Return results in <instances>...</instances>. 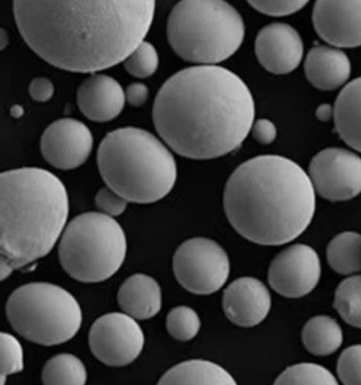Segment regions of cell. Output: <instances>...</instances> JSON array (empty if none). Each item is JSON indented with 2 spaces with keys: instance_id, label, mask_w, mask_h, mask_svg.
I'll return each mask as SVG.
<instances>
[{
  "instance_id": "6da1fadb",
  "label": "cell",
  "mask_w": 361,
  "mask_h": 385,
  "mask_svg": "<svg viewBox=\"0 0 361 385\" xmlns=\"http://www.w3.org/2000/svg\"><path fill=\"white\" fill-rule=\"evenodd\" d=\"M154 1H14L26 44L49 64L93 72L124 61L152 25Z\"/></svg>"
},
{
  "instance_id": "7a4b0ae2",
  "label": "cell",
  "mask_w": 361,
  "mask_h": 385,
  "mask_svg": "<svg viewBox=\"0 0 361 385\" xmlns=\"http://www.w3.org/2000/svg\"><path fill=\"white\" fill-rule=\"evenodd\" d=\"M255 103L236 74L216 65L182 69L160 87L152 108L157 132L176 153L207 160L238 148L250 132Z\"/></svg>"
},
{
  "instance_id": "3957f363",
  "label": "cell",
  "mask_w": 361,
  "mask_h": 385,
  "mask_svg": "<svg viewBox=\"0 0 361 385\" xmlns=\"http://www.w3.org/2000/svg\"><path fill=\"white\" fill-rule=\"evenodd\" d=\"M224 208L233 229L257 244L288 243L310 225L316 193L298 163L279 155H261L240 164L229 177Z\"/></svg>"
},
{
  "instance_id": "277c9868",
  "label": "cell",
  "mask_w": 361,
  "mask_h": 385,
  "mask_svg": "<svg viewBox=\"0 0 361 385\" xmlns=\"http://www.w3.org/2000/svg\"><path fill=\"white\" fill-rule=\"evenodd\" d=\"M0 191L3 281L52 250L67 225L69 201L62 181L36 167L1 172Z\"/></svg>"
},
{
  "instance_id": "5b68a950",
  "label": "cell",
  "mask_w": 361,
  "mask_h": 385,
  "mask_svg": "<svg viewBox=\"0 0 361 385\" xmlns=\"http://www.w3.org/2000/svg\"><path fill=\"white\" fill-rule=\"evenodd\" d=\"M97 166L106 185L128 202L151 203L173 188L177 166L169 149L151 132L125 127L101 141Z\"/></svg>"
},
{
  "instance_id": "8992f818",
  "label": "cell",
  "mask_w": 361,
  "mask_h": 385,
  "mask_svg": "<svg viewBox=\"0 0 361 385\" xmlns=\"http://www.w3.org/2000/svg\"><path fill=\"white\" fill-rule=\"evenodd\" d=\"M166 34L182 59L214 65L239 49L245 25L238 11L224 1H180L169 15Z\"/></svg>"
},
{
  "instance_id": "52a82bcc",
  "label": "cell",
  "mask_w": 361,
  "mask_h": 385,
  "mask_svg": "<svg viewBox=\"0 0 361 385\" xmlns=\"http://www.w3.org/2000/svg\"><path fill=\"white\" fill-rule=\"evenodd\" d=\"M127 240L121 225L99 211L78 215L66 226L58 254L65 272L83 283L103 282L122 266Z\"/></svg>"
},
{
  "instance_id": "ba28073f",
  "label": "cell",
  "mask_w": 361,
  "mask_h": 385,
  "mask_svg": "<svg viewBox=\"0 0 361 385\" xmlns=\"http://www.w3.org/2000/svg\"><path fill=\"white\" fill-rule=\"evenodd\" d=\"M6 313L19 335L45 346L71 340L82 321L75 298L63 287L49 282H31L18 287L7 300Z\"/></svg>"
},
{
  "instance_id": "9c48e42d",
  "label": "cell",
  "mask_w": 361,
  "mask_h": 385,
  "mask_svg": "<svg viewBox=\"0 0 361 385\" xmlns=\"http://www.w3.org/2000/svg\"><path fill=\"white\" fill-rule=\"evenodd\" d=\"M178 282L188 291L209 295L219 290L230 273L227 253L215 241L194 237L183 242L173 257Z\"/></svg>"
},
{
  "instance_id": "30bf717a",
  "label": "cell",
  "mask_w": 361,
  "mask_h": 385,
  "mask_svg": "<svg viewBox=\"0 0 361 385\" xmlns=\"http://www.w3.org/2000/svg\"><path fill=\"white\" fill-rule=\"evenodd\" d=\"M88 343L92 353L101 362L122 367L140 355L145 336L135 318L125 313L113 312L100 316L93 322Z\"/></svg>"
},
{
  "instance_id": "8fae6325",
  "label": "cell",
  "mask_w": 361,
  "mask_h": 385,
  "mask_svg": "<svg viewBox=\"0 0 361 385\" xmlns=\"http://www.w3.org/2000/svg\"><path fill=\"white\" fill-rule=\"evenodd\" d=\"M307 174L315 193L329 201H348L361 193V158L349 150L320 151L312 158Z\"/></svg>"
},
{
  "instance_id": "7c38bea8",
  "label": "cell",
  "mask_w": 361,
  "mask_h": 385,
  "mask_svg": "<svg viewBox=\"0 0 361 385\" xmlns=\"http://www.w3.org/2000/svg\"><path fill=\"white\" fill-rule=\"evenodd\" d=\"M322 273L316 251L304 244L291 245L272 260L268 270L269 286L282 296L297 298L310 293Z\"/></svg>"
},
{
  "instance_id": "4fadbf2b",
  "label": "cell",
  "mask_w": 361,
  "mask_h": 385,
  "mask_svg": "<svg viewBox=\"0 0 361 385\" xmlns=\"http://www.w3.org/2000/svg\"><path fill=\"white\" fill-rule=\"evenodd\" d=\"M93 147L90 129L73 118H61L51 123L40 139L44 159L51 166L69 170L82 165L89 158Z\"/></svg>"
},
{
  "instance_id": "5bb4252c",
  "label": "cell",
  "mask_w": 361,
  "mask_h": 385,
  "mask_svg": "<svg viewBox=\"0 0 361 385\" xmlns=\"http://www.w3.org/2000/svg\"><path fill=\"white\" fill-rule=\"evenodd\" d=\"M312 18L316 32L328 44L361 46V1H317Z\"/></svg>"
},
{
  "instance_id": "9a60e30c",
  "label": "cell",
  "mask_w": 361,
  "mask_h": 385,
  "mask_svg": "<svg viewBox=\"0 0 361 385\" xmlns=\"http://www.w3.org/2000/svg\"><path fill=\"white\" fill-rule=\"evenodd\" d=\"M303 43L295 29L287 23H273L257 33L255 52L261 65L275 75L293 71L303 56Z\"/></svg>"
},
{
  "instance_id": "2e32d148",
  "label": "cell",
  "mask_w": 361,
  "mask_h": 385,
  "mask_svg": "<svg viewBox=\"0 0 361 385\" xmlns=\"http://www.w3.org/2000/svg\"><path fill=\"white\" fill-rule=\"evenodd\" d=\"M222 305L226 317L234 324L252 327L269 313L271 298L263 282L252 277L233 281L224 291Z\"/></svg>"
},
{
  "instance_id": "e0dca14e",
  "label": "cell",
  "mask_w": 361,
  "mask_h": 385,
  "mask_svg": "<svg viewBox=\"0 0 361 385\" xmlns=\"http://www.w3.org/2000/svg\"><path fill=\"white\" fill-rule=\"evenodd\" d=\"M126 96L121 84L105 75L86 78L77 91L80 111L89 120L104 122L116 118L123 111Z\"/></svg>"
},
{
  "instance_id": "ac0fdd59",
  "label": "cell",
  "mask_w": 361,
  "mask_h": 385,
  "mask_svg": "<svg viewBox=\"0 0 361 385\" xmlns=\"http://www.w3.org/2000/svg\"><path fill=\"white\" fill-rule=\"evenodd\" d=\"M304 71L306 78L315 88L331 91L348 80L351 65L343 51L319 45L312 47L307 53Z\"/></svg>"
},
{
  "instance_id": "d6986e66",
  "label": "cell",
  "mask_w": 361,
  "mask_h": 385,
  "mask_svg": "<svg viewBox=\"0 0 361 385\" xmlns=\"http://www.w3.org/2000/svg\"><path fill=\"white\" fill-rule=\"evenodd\" d=\"M117 301L123 313L135 320H147L155 316L161 308V289L151 276L136 273L121 284Z\"/></svg>"
},
{
  "instance_id": "ffe728a7",
  "label": "cell",
  "mask_w": 361,
  "mask_h": 385,
  "mask_svg": "<svg viewBox=\"0 0 361 385\" xmlns=\"http://www.w3.org/2000/svg\"><path fill=\"white\" fill-rule=\"evenodd\" d=\"M337 133L351 148L361 152V77L348 83L334 106Z\"/></svg>"
},
{
  "instance_id": "44dd1931",
  "label": "cell",
  "mask_w": 361,
  "mask_h": 385,
  "mask_svg": "<svg viewBox=\"0 0 361 385\" xmlns=\"http://www.w3.org/2000/svg\"><path fill=\"white\" fill-rule=\"evenodd\" d=\"M157 384L235 385L237 383L221 366L209 360L193 359L170 368Z\"/></svg>"
},
{
  "instance_id": "7402d4cb",
  "label": "cell",
  "mask_w": 361,
  "mask_h": 385,
  "mask_svg": "<svg viewBox=\"0 0 361 385\" xmlns=\"http://www.w3.org/2000/svg\"><path fill=\"white\" fill-rule=\"evenodd\" d=\"M343 331L337 321L328 315H317L310 319L302 330L305 348L317 356L336 352L343 342Z\"/></svg>"
},
{
  "instance_id": "603a6c76",
  "label": "cell",
  "mask_w": 361,
  "mask_h": 385,
  "mask_svg": "<svg viewBox=\"0 0 361 385\" xmlns=\"http://www.w3.org/2000/svg\"><path fill=\"white\" fill-rule=\"evenodd\" d=\"M326 259L332 270L340 274L361 272V234L345 231L336 235L328 244Z\"/></svg>"
},
{
  "instance_id": "cb8c5ba5",
  "label": "cell",
  "mask_w": 361,
  "mask_h": 385,
  "mask_svg": "<svg viewBox=\"0 0 361 385\" xmlns=\"http://www.w3.org/2000/svg\"><path fill=\"white\" fill-rule=\"evenodd\" d=\"M44 384H85L87 374L85 365L71 353L57 354L44 364L41 376Z\"/></svg>"
},
{
  "instance_id": "d4e9b609",
  "label": "cell",
  "mask_w": 361,
  "mask_h": 385,
  "mask_svg": "<svg viewBox=\"0 0 361 385\" xmlns=\"http://www.w3.org/2000/svg\"><path fill=\"white\" fill-rule=\"evenodd\" d=\"M334 307L347 324L361 328V274L348 277L339 284Z\"/></svg>"
},
{
  "instance_id": "484cf974",
  "label": "cell",
  "mask_w": 361,
  "mask_h": 385,
  "mask_svg": "<svg viewBox=\"0 0 361 385\" xmlns=\"http://www.w3.org/2000/svg\"><path fill=\"white\" fill-rule=\"evenodd\" d=\"M274 384H338L333 374L324 367L312 362H300L287 367Z\"/></svg>"
},
{
  "instance_id": "4316f807",
  "label": "cell",
  "mask_w": 361,
  "mask_h": 385,
  "mask_svg": "<svg viewBox=\"0 0 361 385\" xmlns=\"http://www.w3.org/2000/svg\"><path fill=\"white\" fill-rule=\"evenodd\" d=\"M201 321L196 311L186 305L172 308L166 319L169 335L180 341L193 339L199 332Z\"/></svg>"
},
{
  "instance_id": "83f0119b",
  "label": "cell",
  "mask_w": 361,
  "mask_h": 385,
  "mask_svg": "<svg viewBox=\"0 0 361 385\" xmlns=\"http://www.w3.org/2000/svg\"><path fill=\"white\" fill-rule=\"evenodd\" d=\"M159 65V56L154 46L143 41L125 59L126 71L137 78H145L152 75Z\"/></svg>"
},
{
  "instance_id": "f1b7e54d",
  "label": "cell",
  "mask_w": 361,
  "mask_h": 385,
  "mask_svg": "<svg viewBox=\"0 0 361 385\" xmlns=\"http://www.w3.org/2000/svg\"><path fill=\"white\" fill-rule=\"evenodd\" d=\"M0 384H4L6 377L23 370V349L19 341L8 332H1Z\"/></svg>"
},
{
  "instance_id": "f546056e",
  "label": "cell",
  "mask_w": 361,
  "mask_h": 385,
  "mask_svg": "<svg viewBox=\"0 0 361 385\" xmlns=\"http://www.w3.org/2000/svg\"><path fill=\"white\" fill-rule=\"evenodd\" d=\"M337 373L344 384H361V344L349 346L341 353Z\"/></svg>"
},
{
  "instance_id": "4dcf8cb0",
  "label": "cell",
  "mask_w": 361,
  "mask_h": 385,
  "mask_svg": "<svg viewBox=\"0 0 361 385\" xmlns=\"http://www.w3.org/2000/svg\"><path fill=\"white\" fill-rule=\"evenodd\" d=\"M94 203L99 212L114 217L124 213L128 201L106 185L97 192Z\"/></svg>"
},
{
  "instance_id": "1f68e13d",
  "label": "cell",
  "mask_w": 361,
  "mask_h": 385,
  "mask_svg": "<svg viewBox=\"0 0 361 385\" xmlns=\"http://www.w3.org/2000/svg\"><path fill=\"white\" fill-rule=\"evenodd\" d=\"M247 3L261 13L281 17L300 11L308 1H247Z\"/></svg>"
},
{
  "instance_id": "d6a6232c",
  "label": "cell",
  "mask_w": 361,
  "mask_h": 385,
  "mask_svg": "<svg viewBox=\"0 0 361 385\" xmlns=\"http://www.w3.org/2000/svg\"><path fill=\"white\" fill-rule=\"evenodd\" d=\"M250 131L253 138L258 143L264 145L272 143L277 135L275 125L265 118H260L254 122Z\"/></svg>"
},
{
  "instance_id": "836d02e7",
  "label": "cell",
  "mask_w": 361,
  "mask_h": 385,
  "mask_svg": "<svg viewBox=\"0 0 361 385\" xmlns=\"http://www.w3.org/2000/svg\"><path fill=\"white\" fill-rule=\"evenodd\" d=\"M54 87L51 80L46 77L33 79L29 86V94L36 101L46 102L53 96Z\"/></svg>"
},
{
  "instance_id": "e575fe53",
  "label": "cell",
  "mask_w": 361,
  "mask_h": 385,
  "mask_svg": "<svg viewBox=\"0 0 361 385\" xmlns=\"http://www.w3.org/2000/svg\"><path fill=\"white\" fill-rule=\"evenodd\" d=\"M149 95L147 87L141 82H134L129 84L125 91L126 100L134 107L144 104Z\"/></svg>"
},
{
  "instance_id": "d590c367",
  "label": "cell",
  "mask_w": 361,
  "mask_h": 385,
  "mask_svg": "<svg viewBox=\"0 0 361 385\" xmlns=\"http://www.w3.org/2000/svg\"><path fill=\"white\" fill-rule=\"evenodd\" d=\"M316 116L321 121H328L334 116V108L329 103H322L316 110Z\"/></svg>"
},
{
  "instance_id": "8d00e7d4",
  "label": "cell",
  "mask_w": 361,
  "mask_h": 385,
  "mask_svg": "<svg viewBox=\"0 0 361 385\" xmlns=\"http://www.w3.org/2000/svg\"><path fill=\"white\" fill-rule=\"evenodd\" d=\"M21 113H22V109L18 106H15L14 107L12 108L13 114L18 113V115H21Z\"/></svg>"
}]
</instances>
